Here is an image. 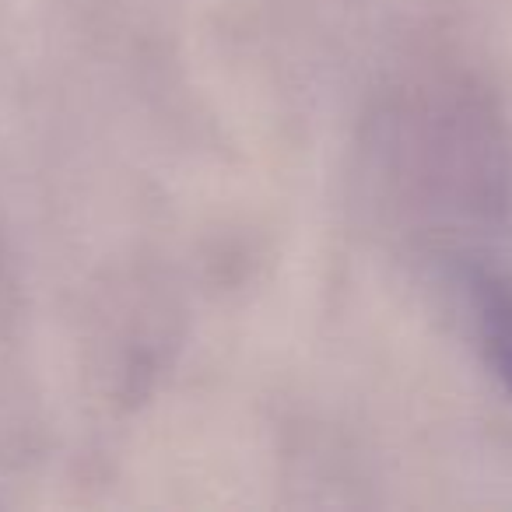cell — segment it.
I'll list each match as a JSON object with an SVG mask.
<instances>
[{"mask_svg":"<svg viewBox=\"0 0 512 512\" xmlns=\"http://www.w3.org/2000/svg\"><path fill=\"white\" fill-rule=\"evenodd\" d=\"M463 288L484 365L512 393V274L477 260L463 271Z\"/></svg>","mask_w":512,"mask_h":512,"instance_id":"6da1fadb","label":"cell"}]
</instances>
